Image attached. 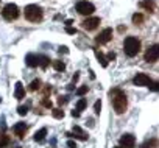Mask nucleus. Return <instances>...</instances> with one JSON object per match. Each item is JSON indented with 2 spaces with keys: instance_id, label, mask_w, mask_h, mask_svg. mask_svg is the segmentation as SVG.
Segmentation results:
<instances>
[{
  "instance_id": "f257e3e1",
  "label": "nucleus",
  "mask_w": 159,
  "mask_h": 148,
  "mask_svg": "<svg viewBox=\"0 0 159 148\" xmlns=\"http://www.w3.org/2000/svg\"><path fill=\"white\" fill-rule=\"evenodd\" d=\"M111 97H112L111 100H112V106H114L116 112L117 114H123L126 111V105H128L126 95L120 89H114V91H111Z\"/></svg>"
},
{
  "instance_id": "6e6552de",
  "label": "nucleus",
  "mask_w": 159,
  "mask_h": 148,
  "mask_svg": "<svg viewBox=\"0 0 159 148\" xmlns=\"http://www.w3.org/2000/svg\"><path fill=\"white\" fill-rule=\"evenodd\" d=\"M133 83L136 86H148L150 87V84L153 81H151V78L148 75H145V73H137V75L134 77V80H133Z\"/></svg>"
},
{
  "instance_id": "f03ea898",
  "label": "nucleus",
  "mask_w": 159,
  "mask_h": 148,
  "mask_svg": "<svg viewBox=\"0 0 159 148\" xmlns=\"http://www.w3.org/2000/svg\"><path fill=\"white\" fill-rule=\"evenodd\" d=\"M123 50H125V53L129 58L136 56L140 52V41L137 38H134V36H128L125 39V42H123Z\"/></svg>"
},
{
  "instance_id": "a211bd4d",
  "label": "nucleus",
  "mask_w": 159,
  "mask_h": 148,
  "mask_svg": "<svg viewBox=\"0 0 159 148\" xmlns=\"http://www.w3.org/2000/svg\"><path fill=\"white\" fill-rule=\"evenodd\" d=\"M143 22V14H140V13H136L134 16H133V24H136V25H140Z\"/></svg>"
},
{
  "instance_id": "1a4fd4ad",
  "label": "nucleus",
  "mask_w": 159,
  "mask_h": 148,
  "mask_svg": "<svg viewBox=\"0 0 159 148\" xmlns=\"http://www.w3.org/2000/svg\"><path fill=\"white\" fill-rule=\"evenodd\" d=\"M120 145H122V148H134L136 137L133 134H123L120 137Z\"/></svg>"
},
{
  "instance_id": "2eb2a0df",
  "label": "nucleus",
  "mask_w": 159,
  "mask_h": 148,
  "mask_svg": "<svg viewBox=\"0 0 159 148\" xmlns=\"http://www.w3.org/2000/svg\"><path fill=\"white\" fill-rule=\"evenodd\" d=\"M139 7L140 8H145L150 13H153L154 11V0H142V2L139 3Z\"/></svg>"
},
{
  "instance_id": "393cba45",
  "label": "nucleus",
  "mask_w": 159,
  "mask_h": 148,
  "mask_svg": "<svg viewBox=\"0 0 159 148\" xmlns=\"http://www.w3.org/2000/svg\"><path fill=\"white\" fill-rule=\"evenodd\" d=\"M17 112H19V115H27L28 106H19V108H17Z\"/></svg>"
},
{
  "instance_id": "0eeeda50",
  "label": "nucleus",
  "mask_w": 159,
  "mask_h": 148,
  "mask_svg": "<svg viewBox=\"0 0 159 148\" xmlns=\"http://www.w3.org/2000/svg\"><path fill=\"white\" fill-rule=\"evenodd\" d=\"M111 39H112V30H111V28H105V30L95 38V42L100 44V45H105V44H108Z\"/></svg>"
},
{
  "instance_id": "c756f323",
  "label": "nucleus",
  "mask_w": 159,
  "mask_h": 148,
  "mask_svg": "<svg viewBox=\"0 0 159 148\" xmlns=\"http://www.w3.org/2000/svg\"><path fill=\"white\" fill-rule=\"evenodd\" d=\"M106 59H108V61H114V59H116V53H114V52H109L108 56H106Z\"/></svg>"
},
{
  "instance_id": "f3484780",
  "label": "nucleus",
  "mask_w": 159,
  "mask_h": 148,
  "mask_svg": "<svg viewBox=\"0 0 159 148\" xmlns=\"http://www.w3.org/2000/svg\"><path fill=\"white\" fill-rule=\"evenodd\" d=\"M45 136H47V128H42V129H39V131L34 134V140H36V142H42V140L45 139Z\"/></svg>"
},
{
  "instance_id": "6ab92c4d",
  "label": "nucleus",
  "mask_w": 159,
  "mask_h": 148,
  "mask_svg": "<svg viewBox=\"0 0 159 148\" xmlns=\"http://www.w3.org/2000/svg\"><path fill=\"white\" fill-rule=\"evenodd\" d=\"M53 67H55V70L62 72V70L66 69V64H64L62 61H53Z\"/></svg>"
},
{
  "instance_id": "aec40b11",
  "label": "nucleus",
  "mask_w": 159,
  "mask_h": 148,
  "mask_svg": "<svg viewBox=\"0 0 159 148\" xmlns=\"http://www.w3.org/2000/svg\"><path fill=\"white\" fill-rule=\"evenodd\" d=\"M156 146H157L156 139H151V140H148V142H145V143L142 145V148H156Z\"/></svg>"
},
{
  "instance_id": "c9c22d12",
  "label": "nucleus",
  "mask_w": 159,
  "mask_h": 148,
  "mask_svg": "<svg viewBox=\"0 0 159 148\" xmlns=\"http://www.w3.org/2000/svg\"><path fill=\"white\" fill-rule=\"evenodd\" d=\"M78 78H80V73H75L73 78H72V81H73V83H76V81H78Z\"/></svg>"
},
{
  "instance_id": "f8f14e48",
  "label": "nucleus",
  "mask_w": 159,
  "mask_h": 148,
  "mask_svg": "<svg viewBox=\"0 0 159 148\" xmlns=\"http://www.w3.org/2000/svg\"><path fill=\"white\" fill-rule=\"evenodd\" d=\"M14 132H16V136H19L20 139L25 136V132H27V125L24 123V122H19V123H16L14 125Z\"/></svg>"
},
{
  "instance_id": "423d86ee",
  "label": "nucleus",
  "mask_w": 159,
  "mask_h": 148,
  "mask_svg": "<svg viewBox=\"0 0 159 148\" xmlns=\"http://www.w3.org/2000/svg\"><path fill=\"white\" fill-rule=\"evenodd\" d=\"M145 61L147 62H156L157 61V58H159V47L157 45H151V47H148L147 48V52H145Z\"/></svg>"
},
{
  "instance_id": "58836bf2",
  "label": "nucleus",
  "mask_w": 159,
  "mask_h": 148,
  "mask_svg": "<svg viewBox=\"0 0 159 148\" xmlns=\"http://www.w3.org/2000/svg\"><path fill=\"white\" fill-rule=\"evenodd\" d=\"M0 103H2V98H0Z\"/></svg>"
},
{
  "instance_id": "7c9ffc66",
  "label": "nucleus",
  "mask_w": 159,
  "mask_h": 148,
  "mask_svg": "<svg viewBox=\"0 0 159 148\" xmlns=\"http://www.w3.org/2000/svg\"><path fill=\"white\" fill-rule=\"evenodd\" d=\"M66 31H67L69 34H75V33H76V30H75V28H72V27H67V28H66Z\"/></svg>"
},
{
  "instance_id": "473e14b6",
  "label": "nucleus",
  "mask_w": 159,
  "mask_h": 148,
  "mask_svg": "<svg viewBox=\"0 0 159 148\" xmlns=\"http://www.w3.org/2000/svg\"><path fill=\"white\" fill-rule=\"evenodd\" d=\"M66 101H67V97H59V98H58V103H59V105H64Z\"/></svg>"
},
{
  "instance_id": "412c9836",
  "label": "nucleus",
  "mask_w": 159,
  "mask_h": 148,
  "mask_svg": "<svg viewBox=\"0 0 159 148\" xmlns=\"http://www.w3.org/2000/svg\"><path fill=\"white\" fill-rule=\"evenodd\" d=\"M48 62H50V59H48L47 56H39V65H41L42 69H45V67L48 65Z\"/></svg>"
},
{
  "instance_id": "5701e85b",
  "label": "nucleus",
  "mask_w": 159,
  "mask_h": 148,
  "mask_svg": "<svg viewBox=\"0 0 159 148\" xmlns=\"http://www.w3.org/2000/svg\"><path fill=\"white\" fill-rule=\"evenodd\" d=\"M38 89H41V80H34V81H31V84H30V91H38Z\"/></svg>"
},
{
  "instance_id": "72a5a7b5",
  "label": "nucleus",
  "mask_w": 159,
  "mask_h": 148,
  "mask_svg": "<svg viewBox=\"0 0 159 148\" xmlns=\"http://www.w3.org/2000/svg\"><path fill=\"white\" fill-rule=\"evenodd\" d=\"M59 53H69L67 47H59Z\"/></svg>"
},
{
  "instance_id": "b1692460",
  "label": "nucleus",
  "mask_w": 159,
  "mask_h": 148,
  "mask_svg": "<svg viewBox=\"0 0 159 148\" xmlns=\"http://www.w3.org/2000/svg\"><path fill=\"white\" fill-rule=\"evenodd\" d=\"M86 100L84 98H81V100H78V103H76V111H83L84 108H86Z\"/></svg>"
},
{
  "instance_id": "a878e982",
  "label": "nucleus",
  "mask_w": 159,
  "mask_h": 148,
  "mask_svg": "<svg viewBox=\"0 0 159 148\" xmlns=\"http://www.w3.org/2000/svg\"><path fill=\"white\" fill-rule=\"evenodd\" d=\"M88 92V86H81L80 89H76V95H84Z\"/></svg>"
},
{
  "instance_id": "9b49d317",
  "label": "nucleus",
  "mask_w": 159,
  "mask_h": 148,
  "mask_svg": "<svg viewBox=\"0 0 159 148\" xmlns=\"http://www.w3.org/2000/svg\"><path fill=\"white\" fill-rule=\"evenodd\" d=\"M25 62L28 67H38L39 65V56L38 55H33V53H28L25 56Z\"/></svg>"
},
{
  "instance_id": "4468645a",
  "label": "nucleus",
  "mask_w": 159,
  "mask_h": 148,
  "mask_svg": "<svg viewBox=\"0 0 159 148\" xmlns=\"http://www.w3.org/2000/svg\"><path fill=\"white\" fill-rule=\"evenodd\" d=\"M73 134H75V137L76 139H80V140H88V132H84L80 126H73Z\"/></svg>"
},
{
  "instance_id": "20e7f679",
  "label": "nucleus",
  "mask_w": 159,
  "mask_h": 148,
  "mask_svg": "<svg viewBox=\"0 0 159 148\" xmlns=\"http://www.w3.org/2000/svg\"><path fill=\"white\" fill-rule=\"evenodd\" d=\"M2 16H3V19H7V20H16V19L19 17V7L14 5V3L5 5V8H3V11H2Z\"/></svg>"
},
{
  "instance_id": "f704fd0d",
  "label": "nucleus",
  "mask_w": 159,
  "mask_h": 148,
  "mask_svg": "<svg viewBox=\"0 0 159 148\" xmlns=\"http://www.w3.org/2000/svg\"><path fill=\"white\" fill-rule=\"evenodd\" d=\"M150 86H151V91H154V92L157 91V83H151Z\"/></svg>"
},
{
  "instance_id": "c85d7f7f",
  "label": "nucleus",
  "mask_w": 159,
  "mask_h": 148,
  "mask_svg": "<svg viewBox=\"0 0 159 148\" xmlns=\"http://www.w3.org/2000/svg\"><path fill=\"white\" fill-rule=\"evenodd\" d=\"M10 142V139H8V136H2V140H0V148H2L3 145H7Z\"/></svg>"
},
{
  "instance_id": "4c0bfd02",
  "label": "nucleus",
  "mask_w": 159,
  "mask_h": 148,
  "mask_svg": "<svg viewBox=\"0 0 159 148\" xmlns=\"http://www.w3.org/2000/svg\"><path fill=\"white\" fill-rule=\"evenodd\" d=\"M116 148H122V146H116Z\"/></svg>"
},
{
  "instance_id": "e433bc0d",
  "label": "nucleus",
  "mask_w": 159,
  "mask_h": 148,
  "mask_svg": "<svg viewBox=\"0 0 159 148\" xmlns=\"http://www.w3.org/2000/svg\"><path fill=\"white\" fill-rule=\"evenodd\" d=\"M72 115H73V117H80V111L73 109V111H72Z\"/></svg>"
},
{
  "instance_id": "ddd939ff",
  "label": "nucleus",
  "mask_w": 159,
  "mask_h": 148,
  "mask_svg": "<svg viewBox=\"0 0 159 148\" xmlns=\"http://www.w3.org/2000/svg\"><path fill=\"white\" fill-rule=\"evenodd\" d=\"M14 97H16L17 100H22V98L25 97V89H24V84H22L20 81H17V83H16V89H14Z\"/></svg>"
},
{
  "instance_id": "cd10ccee",
  "label": "nucleus",
  "mask_w": 159,
  "mask_h": 148,
  "mask_svg": "<svg viewBox=\"0 0 159 148\" xmlns=\"http://www.w3.org/2000/svg\"><path fill=\"white\" fill-rule=\"evenodd\" d=\"M42 105H44L45 108H52V106H53V105H52V101H50L47 97H44V100H42Z\"/></svg>"
},
{
  "instance_id": "bb28decb",
  "label": "nucleus",
  "mask_w": 159,
  "mask_h": 148,
  "mask_svg": "<svg viewBox=\"0 0 159 148\" xmlns=\"http://www.w3.org/2000/svg\"><path fill=\"white\" fill-rule=\"evenodd\" d=\"M100 109H102V101L97 100L95 105H94V111H95V114H100Z\"/></svg>"
},
{
  "instance_id": "4be33fe9",
  "label": "nucleus",
  "mask_w": 159,
  "mask_h": 148,
  "mask_svg": "<svg viewBox=\"0 0 159 148\" xmlns=\"http://www.w3.org/2000/svg\"><path fill=\"white\" fill-rule=\"evenodd\" d=\"M52 114H53V117H55V119H62V117H64V111H62V109H59V108L53 109V111H52Z\"/></svg>"
},
{
  "instance_id": "7ed1b4c3",
  "label": "nucleus",
  "mask_w": 159,
  "mask_h": 148,
  "mask_svg": "<svg viewBox=\"0 0 159 148\" xmlns=\"http://www.w3.org/2000/svg\"><path fill=\"white\" fill-rule=\"evenodd\" d=\"M24 14H25V19L30 20V22H41L42 16H44V11L39 5H27Z\"/></svg>"
},
{
  "instance_id": "2f4dec72",
  "label": "nucleus",
  "mask_w": 159,
  "mask_h": 148,
  "mask_svg": "<svg viewBox=\"0 0 159 148\" xmlns=\"http://www.w3.org/2000/svg\"><path fill=\"white\" fill-rule=\"evenodd\" d=\"M67 146H69V148H76V143H75L73 140H67Z\"/></svg>"
},
{
  "instance_id": "39448f33",
  "label": "nucleus",
  "mask_w": 159,
  "mask_h": 148,
  "mask_svg": "<svg viewBox=\"0 0 159 148\" xmlns=\"http://www.w3.org/2000/svg\"><path fill=\"white\" fill-rule=\"evenodd\" d=\"M76 11L80 14H83V16H91L95 11V7L92 3L86 2V0H83V2H78L76 3Z\"/></svg>"
},
{
  "instance_id": "9d476101",
  "label": "nucleus",
  "mask_w": 159,
  "mask_h": 148,
  "mask_svg": "<svg viewBox=\"0 0 159 148\" xmlns=\"http://www.w3.org/2000/svg\"><path fill=\"white\" fill-rule=\"evenodd\" d=\"M100 24V17H88L84 22H83V28L84 30H95Z\"/></svg>"
},
{
  "instance_id": "dca6fc26",
  "label": "nucleus",
  "mask_w": 159,
  "mask_h": 148,
  "mask_svg": "<svg viewBox=\"0 0 159 148\" xmlns=\"http://www.w3.org/2000/svg\"><path fill=\"white\" fill-rule=\"evenodd\" d=\"M94 53H95V56H97L98 62L102 64V67H108V59H106V56H105L98 48H94Z\"/></svg>"
}]
</instances>
